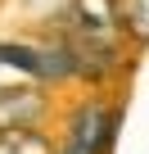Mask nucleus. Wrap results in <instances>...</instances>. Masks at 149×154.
Instances as JSON below:
<instances>
[{
  "label": "nucleus",
  "mask_w": 149,
  "mask_h": 154,
  "mask_svg": "<svg viewBox=\"0 0 149 154\" xmlns=\"http://www.w3.org/2000/svg\"><path fill=\"white\" fill-rule=\"evenodd\" d=\"M113 14L127 23V32L136 41L149 45V0H113Z\"/></svg>",
  "instance_id": "obj_3"
},
{
  "label": "nucleus",
  "mask_w": 149,
  "mask_h": 154,
  "mask_svg": "<svg viewBox=\"0 0 149 154\" xmlns=\"http://www.w3.org/2000/svg\"><path fill=\"white\" fill-rule=\"evenodd\" d=\"M113 136V113L104 104H86L68 127V140H63V154H104Z\"/></svg>",
  "instance_id": "obj_1"
},
{
  "label": "nucleus",
  "mask_w": 149,
  "mask_h": 154,
  "mask_svg": "<svg viewBox=\"0 0 149 154\" xmlns=\"http://www.w3.org/2000/svg\"><path fill=\"white\" fill-rule=\"evenodd\" d=\"M41 100L32 91H0V131H32Z\"/></svg>",
  "instance_id": "obj_2"
},
{
  "label": "nucleus",
  "mask_w": 149,
  "mask_h": 154,
  "mask_svg": "<svg viewBox=\"0 0 149 154\" xmlns=\"http://www.w3.org/2000/svg\"><path fill=\"white\" fill-rule=\"evenodd\" d=\"M0 154H50V145L36 131H0Z\"/></svg>",
  "instance_id": "obj_4"
}]
</instances>
